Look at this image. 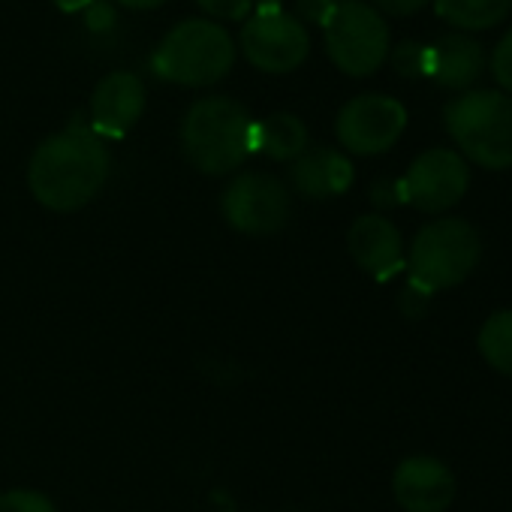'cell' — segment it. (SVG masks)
Instances as JSON below:
<instances>
[{
  "instance_id": "1",
  "label": "cell",
  "mask_w": 512,
  "mask_h": 512,
  "mask_svg": "<svg viewBox=\"0 0 512 512\" xmlns=\"http://www.w3.org/2000/svg\"><path fill=\"white\" fill-rule=\"evenodd\" d=\"M112 157L88 124H70L43 139L28 163V187L49 211L85 208L109 181Z\"/></svg>"
},
{
  "instance_id": "2",
  "label": "cell",
  "mask_w": 512,
  "mask_h": 512,
  "mask_svg": "<svg viewBox=\"0 0 512 512\" xmlns=\"http://www.w3.org/2000/svg\"><path fill=\"white\" fill-rule=\"evenodd\" d=\"M181 151L205 175L235 172L253 154V118L232 97H202L181 121Z\"/></svg>"
},
{
  "instance_id": "3",
  "label": "cell",
  "mask_w": 512,
  "mask_h": 512,
  "mask_svg": "<svg viewBox=\"0 0 512 512\" xmlns=\"http://www.w3.org/2000/svg\"><path fill=\"white\" fill-rule=\"evenodd\" d=\"M235 64V43L211 19L178 22L154 49L151 70L157 79L181 88L217 85Z\"/></svg>"
},
{
  "instance_id": "4",
  "label": "cell",
  "mask_w": 512,
  "mask_h": 512,
  "mask_svg": "<svg viewBox=\"0 0 512 512\" xmlns=\"http://www.w3.org/2000/svg\"><path fill=\"white\" fill-rule=\"evenodd\" d=\"M443 124L461 154L482 169L512 166V97L503 91H464L443 109Z\"/></svg>"
},
{
  "instance_id": "5",
  "label": "cell",
  "mask_w": 512,
  "mask_h": 512,
  "mask_svg": "<svg viewBox=\"0 0 512 512\" xmlns=\"http://www.w3.org/2000/svg\"><path fill=\"white\" fill-rule=\"evenodd\" d=\"M482 241L479 232L461 217H440L425 223L407 253L410 281L431 296L467 281V275L479 266Z\"/></svg>"
},
{
  "instance_id": "6",
  "label": "cell",
  "mask_w": 512,
  "mask_h": 512,
  "mask_svg": "<svg viewBox=\"0 0 512 512\" xmlns=\"http://www.w3.org/2000/svg\"><path fill=\"white\" fill-rule=\"evenodd\" d=\"M332 64L353 76H374L389 58V25L365 0H341L323 25Z\"/></svg>"
},
{
  "instance_id": "7",
  "label": "cell",
  "mask_w": 512,
  "mask_h": 512,
  "mask_svg": "<svg viewBox=\"0 0 512 512\" xmlns=\"http://www.w3.org/2000/svg\"><path fill=\"white\" fill-rule=\"evenodd\" d=\"M223 220L244 235H272L287 226L293 214L290 190L281 178L266 172L235 175L220 196Z\"/></svg>"
},
{
  "instance_id": "8",
  "label": "cell",
  "mask_w": 512,
  "mask_h": 512,
  "mask_svg": "<svg viewBox=\"0 0 512 512\" xmlns=\"http://www.w3.org/2000/svg\"><path fill=\"white\" fill-rule=\"evenodd\" d=\"M241 52L260 73L284 76L299 70L311 55L308 28L293 13H253L241 28Z\"/></svg>"
},
{
  "instance_id": "9",
  "label": "cell",
  "mask_w": 512,
  "mask_h": 512,
  "mask_svg": "<svg viewBox=\"0 0 512 512\" xmlns=\"http://www.w3.org/2000/svg\"><path fill=\"white\" fill-rule=\"evenodd\" d=\"M407 127V109L383 94H362L350 100L335 121L338 142L350 154H383L389 151Z\"/></svg>"
},
{
  "instance_id": "10",
  "label": "cell",
  "mask_w": 512,
  "mask_h": 512,
  "mask_svg": "<svg viewBox=\"0 0 512 512\" xmlns=\"http://www.w3.org/2000/svg\"><path fill=\"white\" fill-rule=\"evenodd\" d=\"M401 184H404V199L413 208L425 214H440L461 202L470 184V169L458 151L431 148L410 163Z\"/></svg>"
},
{
  "instance_id": "11",
  "label": "cell",
  "mask_w": 512,
  "mask_h": 512,
  "mask_svg": "<svg viewBox=\"0 0 512 512\" xmlns=\"http://www.w3.org/2000/svg\"><path fill=\"white\" fill-rule=\"evenodd\" d=\"M148 103L145 82L136 73L118 70L100 79L91 94V130L103 139H124L142 118Z\"/></svg>"
},
{
  "instance_id": "12",
  "label": "cell",
  "mask_w": 512,
  "mask_h": 512,
  "mask_svg": "<svg viewBox=\"0 0 512 512\" xmlns=\"http://www.w3.org/2000/svg\"><path fill=\"white\" fill-rule=\"evenodd\" d=\"M392 494L404 512H446L455 500V476L440 458L410 455L392 473Z\"/></svg>"
},
{
  "instance_id": "13",
  "label": "cell",
  "mask_w": 512,
  "mask_h": 512,
  "mask_svg": "<svg viewBox=\"0 0 512 512\" xmlns=\"http://www.w3.org/2000/svg\"><path fill=\"white\" fill-rule=\"evenodd\" d=\"M347 247H350L353 263L377 281H389L404 269L401 232L383 214L359 217L347 232Z\"/></svg>"
},
{
  "instance_id": "14",
  "label": "cell",
  "mask_w": 512,
  "mask_h": 512,
  "mask_svg": "<svg viewBox=\"0 0 512 512\" xmlns=\"http://www.w3.org/2000/svg\"><path fill=\"white\" fill-rule=\"evenodd\" d=\"M485 73V49L464 34H443L425 46V79L440 88L464 91Z\"/></svg>"
},
{
  "instance_id": "15",
  "label": "cell",
  "mask_w": 512,
  "mask_h": 512,
  "mask_svg": "<svg viewBox=\"0 0 512 512\" xmlns=\"http://www.w3.org/2000/svg\"><path fill=\"white\" fill-rule=\"evenodd\" d=\"M290 181L308 199H335L353 184V163L335 148H311L293 160Z\"/></svg>"
},
{
  "instance_id": "16",
  "label": "cell",
  "mask_w": 512,
  "mask_h": 512,
  "mask_svg": "<svg viewBox=\"0 0 512 512\" xmlns=\"http://www.w3.org/2000/svg\"><path fill=\"white\" fill-rule=\"evenodd\" d=\"M253 151L281 163H293L308 151V127L290 112H275L253 121Z\"/></svg>"
},
{
  "instance_id": "17",
  "label": "cell",
  "mask_w": 512,
  "mask_h": 512,
  "mask_svg": "<svg viewBox=\"0 0 512 512\" xmlns=\"http://www.w3.org/2000/svg\"><path fill=\"white\" fill-rule=\"evenodd\" d=\"M512 10V0H434V13L458 31H491Z\"/></svg>"
},
{
  "instance_id": "18",
  "label": "cell",
  "mask_w": 512,
  "mask_h": 512,
  "mask_svg": "<svg viewBox=\"0 0 512 512\" xmlns=\"http://www.w3.org/2000/svg\"><path fill=\"white\" fill-rule=\"evenodd\" d=\"M479 353L494 371L512 377V311H497L482 323Z\"/></svg>"
},
{
  "instance_id": "19",
  "label": "cell",
  "mask_w": 512,
  "mask_h": 512,
  "mask_svg": "<svg viewBox=\"0 0 512 512\" xmlns=\"http://www.w3.org/2000/svg\"><path fill=\"white\" fill-rule=\"evenodd\" d=\"M389 64L404 79H422L425 76V46L416 40H404L395 49H389Z\"/></svg>"
},
{
  "instance_id": "20",
  "label": "cell",
  "mask_w": 512,
  "mask_h": 512,
  "mask_svg": "<svg viewBox=\"0 0 512 512\" xmlns=\"http://www.w3.org/2000/svg\"><path fill=\"white\" fill-rule=\"evenodd\" d=\"M0 512H58V509L43 491L13 488L0 494Z\"/></svg>"
},
{
  "instance_id": "21",
  "label": "cell",
  "mask_w": 512,
  "mask_h": 512,
  "mask_svg": "<svg viewBox=\"0 0 512 512\" xmlns=\"http://www.w3.org/2000/svg\"><path fill=\"white\" fill-rule=\"evenodd\" d=\"M196 7L205 13V16H211V22H217L220 25V19L223 22H244V19H250V0H196Z\"/></svg>"
},
{
  "instance_id": "22",
  "label": "cell",
  "mask_w": 512,
  "mask_h": 512,
  "mask_svg": "<svg viewBox=\"0 0 512 512\" xmlns=\"http://www.w3.org/2000/svg\"><path fill=\"white\" fill-rule=\"evenodd\" d=\"M491 76L497 79V85L503 91L512 94V31L497 43V49L491 55Z\"/></svg>"
},
{
  "instance_id": "23",
  "label": "cell",
  "mask_w": 512,
  "mask_h": 512,
  "mask_svg": "<svg viewBox=\"0 0 512 512\" xmlns=\"http://www.w3.org/2000/svg\"><path fill=\"white\" fill-rule=\"evenodd\" d=\"M428 302H431V293L422 290V287H416L413 281H410V284L404 287V293L398 296V308H401V314L410 317V320H419V317L428 311Z\"/></svg>"
},
{
  "instance_id": "24",
  "label": "cell",
  "mask_w": 512,
  "mask_h": 512,
  "mask_svg": "<svg viewBox=\"0 0 512 512\" xmlns=\"http://www.w3.org/2000/svg\"><path fill=\"white\" fill-rule=\"evenodd\" d=\"M341 0H296V19L305 25V22H317V25H326V19L335 13V7Z\"/></svg>"
},
{
  "instance_id": "25",
  "label": "cell",
  "mask_w": 512,
  "mask_h": 512,
  "mask_svg": "<svg viewBox=\"0 0 512 512\" xmlns=\"http://www.w3.org/2000/svg\"><path fill=\"white\" fill-rule=\"evenodd\" d=\"M371 202H374L377 208H395V205L407 202V199H404V184L395 181V178L377 181V184L371 187Z\"/></svg>"
},
{
  "instance_id": "26",
  "label": "cell",
  "mask_w": 512,
  "mask_h": 512,
  "mask_svg": "<svg viewBox=\"0 0 512 512\" xmlns=\"http://www.w3.org/2000/svg\"><path fill=\"white\" fill-rule=\"evenodd\" d=\"M374 10L383 16H398V19H404V16H413V13H419V10H425V4L428 0H374Z\"/></svg>"
},
{
  "instance_id": "27",
  "label": "cell",
  "mask_w": 512,
  "mask_h": 512,
  "mask_svg": "<svg viewBox=\"0 0 512 512\" xmlns=\"http://www.w3.org/2000/svg\"><path fill=\"white\" fill-rule=\"evenodd\" d=\"M115 4H121L127 10H157L166 4V0H115Z\"/></svg>"
},
{
  "instance_id": "28",
  "label": "cell",
  "mask_w": 512,
  "mask_h": 512,
  "mask_svg": "<svg viewBox=\"0 0 512 512\" xmlns=\"http://www.w3.org/2000/svg\"><path fill=\"white\" fill-rule=\"evenodd\" d=\"M52 4L64 13H82L85 7H91L94 0H52Z\"/></svg>"
},
{
  "instance_id": "29",
  "label": "cell",
  "mask_w": 512,
  "mask_h": 512,
  "mask_svg": "<svg viewBox=\"0 0 512 512\" xmlns=\"http://www.w3.org/2000/svg\"><path fill=\"white\" fill-rule=\"evenodd\" d=\"M250 7L256 13H281L284 10V0H250Z\"/></svg>"
}]
</instances>
